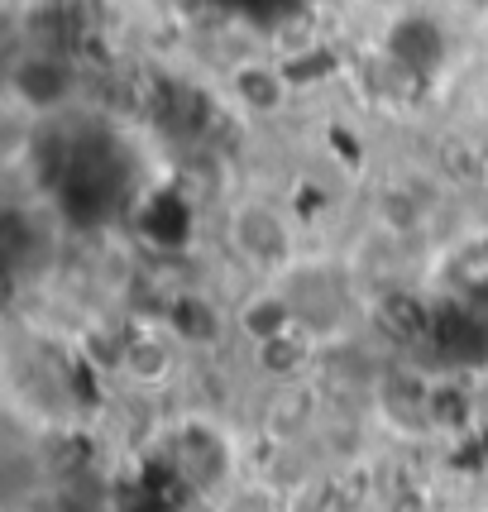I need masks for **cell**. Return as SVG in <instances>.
<instances>
[{
	"label": "cell",
	"mask_w": 488,
	"mask_h": 512,
	"mask_svg": "<svg viewBox=\"0 0 488 512\" xmlns=\"http://www.w3.org/2000/svg\"><path fill=\"white\" fill-rule=\"evenodd\" d=\"M225 245L259 278H283L297 268V225L268 197H240L225 211Z\"/></svg>",
	"instance_id": "cell-1"
},
{
	"label": "cell",
	"mask_w": 488,
	"mask_h": 512,
	"mask_svg": "<svg viewBox=\"0 0 488 512\" xmlns=\"http://www.w3.org/2000/svg\"><path fill=\"white\" fill-rule=\"evenodd\" d=\"M10 87H15V96H20L24 106L53 111V106H63L67 91H72V72L53 53H34V58L10 67Z\"/></svg>",
	"instance_id": "cell-2"
}]
</instances>
